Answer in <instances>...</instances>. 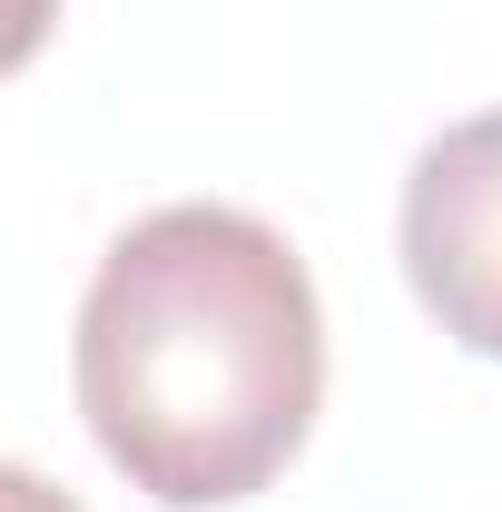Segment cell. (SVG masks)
<instances>
[{"mask_svg":"<svg viewBox=\"0 0 502 512\" xmlns=\"http://www.w3.org/2000/svg\"><path fill=\"white\" fill-rule=\"evenodd\" d=\"M50 20H60V0H0V79L40 60V40H50Z\"/></svg>","mask_w":502,"mask_h":512,"instance_id":"3","label":"cell"},{"mask_svg":"<svg viewBox=\"0 0 502 512\" xmlns=\"http://www.w3.org/2000/svg\"><path fill=\"white\" fill-rule=\"evenodd\" d=\"M404 276L424 316L502 365V109L453 119L404 178Z\"/></svg>","mask_w":502,"mask_h":512,"instance_id":"2","label":"cell"},{"mask_svg":"<svg viewBox=\"0 0 502 512\" xmlns=\"http://www.w3.org/2000/svg\"><path fill=\"white\" fill-rule=\"evenodd\" d=\"M0 512H79L60 483H40L30 463H0Z\"/></svg>","mask_w":502,"mask_h":512,"instance_id":"4","label":"cell"},{"mask_svg":"<svg viewBox=\"0 0 502 512\" xmlns=\"http://www.w3.org/2000/svg\"><path fill=\"white\" fill-rule=\"evenodd\" d=\"M69 375L99 453L148 503H247L296 463L325 394L306 256L217 197L138 217L79 296Z\"/></svg>","mask_w":502,"mask_h":512,"instance_id":"1","label":"cell"}]
</instances>
